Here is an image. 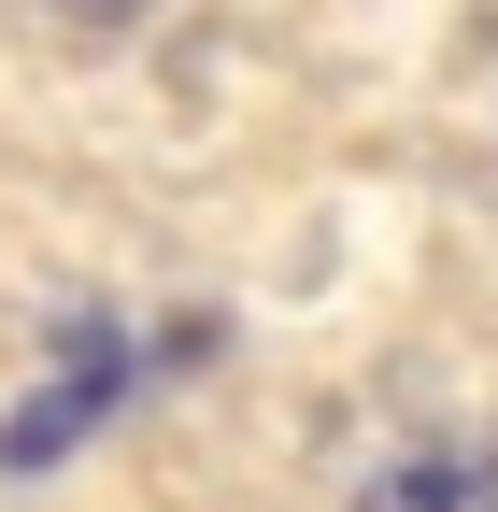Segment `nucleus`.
<instances>
[{
    "instance_id": "f257e3e1",
    "label": "nucleus",
    "mask_w": 498,
    "mask_h": 512,
    "mask_svg": "<svg viewBox=\"0 0 498 512\" xmlns=\"http://www.w3.org/2000/svg\"><path fill=\"white\" fill-rule=\"evenodd\" d=\"M356 512H498V456L484 441H442V456H399Z\"/></svg>"
},
{
    "instance_id": "f03ea898",
    "label": "nucleus",
    "mask_w": 498,
    "mask_h": 512,
    "mask_svg": "<svg viewBox=\"0 0 498 512\" xmlns=\"http://www.w3.org/2000/svg\"><path fill=\"white\" fill-rule=\"evenodd\" d=\"M43 15H57V29H86V43H114V29H143L157 0H43Z\"/></svg>"
}]
</instances>
